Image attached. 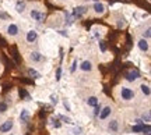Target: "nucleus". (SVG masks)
<instances>
[{
    "label": "nucleus",
    "mask_w": 151,
    "mask_h": 135,
    "mask_svg": "<svg viewBox=\"0 0 151 135\" xmlns=\"http://www.w3.org/2000/svg\"><path fill=\"white\" fill-rule=\"evenodd\" d=\"M134 96H136V94H134V91H133L131 88H129V86H122V88H120V98H122L125 102L133 100Z\"/></svg>",
    "instance_id": "f257e3e1"
},
{
    "label": "nucleus",
    "mask_w": 151,
    "mask_h": 135,
    "mask_svg": "<svg viewBox=\"0 0 151 135\" xmlns=\"http://www.w3.org/2000/svg\"><path fill=\"white\" fill-rule=\"evenodd\" d=\"M30 17H31L34 21H36V22H42V21L45 20V13L41 10L34 9V10L30 11Z\"/></svg>",
    "instance_id": "f03ea898"
},
{
    "label": "nucleus",
    "mask_w": 151,
    "mask_h": 135,
    "mask_svg": "<svg viewBox=\"0 0 151 135\" xmlns=\"http://www.w3.org/2000/svg\"><path fill=\"white\" fill-rule=\"evenodd\" d=\"M13 127H14V121L9 118V120H6L3 124L0 125V134H7V132H10L11 130H13Z\"/></svg>",
    "instance_id": "7ed1b4c3"
},
{
    "label": "nucleus",
    "mask_w": 151,
    "mask_h": 135,
    "mask_svg": "<svg viewBox=\"0 0 151 135\" xmlns=\"http://www.w3.org/2000/svg\"><path fill=\"white\" fill-rule=\"evenodd\" d=\"M6 32H7V35H9V36H17V35L20 33V28H18V25H17V24L10 22V24L7 25V28H6Z\"/></svg>",
    "instance_id": "20e7f679"
},
{
    "label": "nucleus",
    "mask_w": 151,
    "mask_h": 135,
    "mask_svg": "<svg viewBox=\"0 0 151 135\" xmlns=\"http://www.w3.org/2000/svg\"><path fill=\"white\" fill-rule=\"evenodd\" d=\"M86 13H87V7H84V6H77L74 10H73L71 15H73V18H74V20H76V18L78 20V18H81Z\"/></svg>",
    "instance_id": "39448f33"
},
{
    "label": "nucleus",
    "mask_w": 151,
    "mask_h": 135,
    "mask_svg": "<svg viewBox=\"0 0 151 135\" xmlns=\"http://www.w3.org/2000/svg\"><path fill=\"white\" fill-rule=\"evenodd\" d=\"M125 78H126V81H129V82H134V81H137V80L140 78V73H139L137 70H130L129 73H126Z\"/></svg>",
    "instance_id": "423d86ee"
},
{
    "label": "nucleus",
    "mask_w": 151,
    "mask_h": 135,
    "mask_svg": "<svg viewBox=\"0 0 151 135\" xmlns=\"http://www.w3.org/2000/svg\"><path fill=\"white\" fill-rule=\"evenodd\" d=\"M137 47L140 49V52L146 53L150 50V43H148V39H144V38H141L137 41Z\"/></svg>",
    "instance_id": "0eeeda50"
},
{
    "label": "nucleus",
    "mask_w": 151,
    "mask_h": 135,
    "mask_svg": "<svg viewBox=\"0 0 151 135\" xmlns=\"http://www.w3.org/2000/svg\"><path fill=\"white\" fill-rule=\"evenodd\" d=\"M105 4L104 3H101V1H95L94 3V6H92V10H94V13L97 14V15H102L104 13H105Z\"/></svg>",
    "instance_id": "6e6552de"
},
{
    "label": "nucleus",
    "mask_w": 151,
    "mask_h": 135,
    "mask_svg": "<svg viewBox=\"0 0 151 135\" xmlns=\"http://www.w3.org/2000/svg\"><path fill=\"white\" fill-rule=\"evenodd\" d=\"M111 113H112V107H111V106H105V107L101 109L98 117H99V120H107L109 116H111Z\"/></svg>",
    "instance_id": "1a4fd4ad"
},
{
    "label": "nucleus",
    "mask_w": 151,
    "mask_h": 135,
    "mask_svg": "<svg viewBox=\"0 0 151 135\" xmlns=\"http://www.w3.org/2000/svg\"><path fill=\"white\" fill-rule=\"evenodd\" d=\"M36 39H38V32L35 31V29H30V31L27 32L25 41L28 42V43H34V42H36Z\"/></svg>",
    "instance_id": "9d476101"
},
{
    "label": "nucleus",
    "mask_w": 151,
    "mask_h": 135,
    "mask_svg": "<svg viewBox=\"0 0 151 135\" xmlns=\"http://www.w3.org/2000/svg\"><path fill=\"white\" fill-rule=\"evenodd\" d=\"M30 117H31V113H30V110H27V109H22L21 113H20V123H22V124H27V123L30 121Z\"/></svg>",
    "instance_id": "9b49d317"
},
{
    "label": "nucleus",
    "mask_w": 151,
    "mask_h": 135,
    "mask_svg": "<svg viewBox=\"0 0 151 135\" xmlns=\"http://www.w3.org/2000/svg\"><path fill=\"white\" fill-rule=\"evenodd\" d=\"M80 70H81V71H84V73L91 71V70H92V63L90 61V60H84V61L80 64Z\"/></svg>",
    "instance_id": "f8f14e48"
},
{
    "label": "nucleus",
    "mask_w": 151,
    "mask_h": 135,
    "mask_svg": "<svg viewBox=\"0 0 151 135\" xmlns=\"http://www.w3.org/2000/svg\"><path fill=\"white\" fill-rule=\"evenodd\" d=\"M42 59H43V56L39 52H31L30 53V60H31V61L39 63V61H42Z\"/></svg>",
    "instance_id": "ddd939ff"
},
{
    "label": "nucleus",
    "mask_w": 151,
    "mask_h": 135,
    "mask_svg": "<svg viewBox=\"0 0 151 135\" xmlns=\"http://www.w3.org/2000/svg\"><path fill=\"white\" fill-rule=\"evenodd\" d=\"M25 1H22V0H18L17 3H16V11L18 13V14H22L24 11H25Z\"/></svg>",
    "instance_id": "4468645a"
},
{
    "label": "nucleus",
    "mask_w": 151,
    "mask_h": 135,
    "mask_svg": "<svg viewBox=\"0 0 151 135\" xmlns=\"http://www.w3.org/2000/svg\"><path fill=\"white\" fill-rule=\"evenodd\" d=\"M108 128L112 131V132H118V131H119V123H118V120H112V121H109Z\"/></svg>",
    "instance_id": "2eb2a0df"
},
{
    "label": "nucleus",
    "mask_w": 151,
    "mask_h": 135,
    "mask_svg": "<svg viewBox=\"0 0 151 135\" xmlns=\"http://www.w3.org/2000/svg\"><path fill=\"white\" fill-rule=\"evenodd\" d=\"M140 91H141V94L143 95H146L147 98L151 95V91H150V85L148 84H141L140 85Z\"/></svg>",
    "instance_id": "dca6fc26"
},
{
    "label": "nucleus",
    "mask_w": 151,
    "mask_h": 135,
    "mask_svg": "<svg viewBox=\"0 0 151 135\" xmlns=\"http://www.w3.org/2000/svg\"><path fill=\"white\" fill-rule=\"evenodd\" d=\"M87 104H88L90 107L97 106V104H98V98H97V96H90V98L87 99Z\"/></svg>",
    "instance_id": "f3484780"
},
{
    "label": "nucleus",
    "mask_w": 151,
    "mask_h": 135,
    "mask_svg": "<svg viewBox=\"0 0 151 135\" xmlns=\"http://www.w3.org/2000/svg\"><path fill=\"white\" fill-rule=\"evenodd\" d=\"M28 73H30V75L32 77L34 80H38V78H41V74L38 73L36 70H34V68H30V71H28Z\"/></svg>",
    "instance_id": "a211bd4d"
},
{
    "label": "nucleus",
    "mask_w": 151,
    "mask_h": 135,
    "mask_svg": "<svg viewBox=\"0 0 151 135\" xmlns=\"http://www.w3.org/2000/svg\"><path fill=\"white\" fill-rule=\"evenodd\" d=\"M65 22H66V25H71V24H73V20H74V18H73V17H70V14H69V13H67V11H66L65 13Z\"/></svg>",
    "instance_id": "6ab92c4d"
},
{
    "label": "nucleus",
    "mask_w": 151,
    "mask_h": 135,
    "mask_svg": "<svg viewBox=\"0 0 151 135\" xmlns=\"http://www.w3.org/2000/svg\"><path fill=\"white\" fill-rule=\"evenodd\" d=\"M98 46H99V49H101V52H102V53L107 52V42H105V41H99Z\"/></svg>",
    "instance_id": "aec40b11"
},
{
    "label": "nucleus",
    "mask_w": 151,
    "mask_h": 135,
    "mask_svg": "<svg viewBox=\"0 0 151 135\" xmlns=\"http://www.w3.org/2000/svg\"><path fill=\"white\" fill-rule=\"evenodd\" d=\"M141 128H143V124L134 125V127H131V131H133L134 134H140V132H141Z\"/></svg>",
    "instance_id": "412c9836"
},
{
    "label": "nucleus",
    "mask_w": 151,
    "mask_h": 135,
    "mask_svg": "<svg viewBox=\"0 0 151 135\" xmlns=\"http://www.w3.org/2000/svg\"><path fill=\"white\" fill-rule=\"evenodd\" d=\"M7 109H9V106L6 102H0V113H6Z\"/></svg>",
    "instance_id": "4be33fe9"
},
{
    "label": "nucleus",
    "mask_w": 151,
    "mask_h": 135,
    "mask_svg": "<svg viewBox=\"0 0 151 135\" xmlns=\"http://www.w3.org/2000/svg\"><path fill=\"white\" fill-rule=\"evenodd\" d=\"M77 65H78L77 60H73V63H71V67H70V73H71V74L76 73V70H77Z\"/></svg>",
    "instance_id": "5701e85b"
},
{
    "label": "nucleus",
    "mask_w": 151,
    "mask_h": 135,
    "mask_svg": "<svg viewBox=\"0 0 151 135\" xmlns=\"http://www.w3.org/2000/svg\"><path fill=\"white\" fill-rule=\"evenodd\" d=\"M150 36H151V31H150V28H147L146 31L143 32V38L144 39H150Z\"/></svg>",
    "instance_id": "b1692460"
},
{
    "label": "nucleus",
    "mask_w": 151,
    "mask_h": 135,
    "mask_svg": "<svg viewBox=\"0 0 151 135\" xmlns=\"http://www.w3.org/2000/svg\"><path fill=\"white\" fill-rule=\"evenodd\" d=\"M60 80H62V68L59 67L56 70V81H60Z\"/></svg>",
    "instance_id": "393cba45"
},
{
    "label": "nucleus",
    "mask_w": 151,
    "mask_h": 135,
    "mask_svg": "<svg viewBox=\"0 0 151 135\" xmlns=\"http://www.w3.org/2000/svg\"><path fill=\"white\" fill-rule=\"evenodd\" d=\"M101 109H102V106H101V104H97V106H94V116H98V114H99Z\"/></svg>",
    "instance_id": "a878e982"
},
{
    "label": "nucleus",
    "mask_w": 151,
    "mask_h": 135,
    "mask_svg": "<svg viewBox=\"0 0 151 135\" xmlns=\"http://www.w3.org/2000/svg\"><path fill=\"white\" fill-rule=\"evenodd\" d=\"M51 121H52V125H53L55 128H60V125H62V124H60L56 118H51Z\"/></svg>",
    "instance_id": "bb28decb"
},
{
    "label": "nucleus",
    "mask_w": 151,
    "mask_h": 135,
    "mask_svg": "<svg viewBox=\"0 0 151 135\" xmlns=\"http://www.w3.org/2000/svg\"><path fill=\"white\" fill-rule=\"evenodd\" d=\"M49 99H51V102H52L53 104H57V102H59V99H57V96H56V95H51V98H49Z\"/></svg>",
    "instance_id": "cd10ccee"
},
{
    "label": "nucleus",
    "mask_w": 151,
    "mask_h": 135,
    "mask_svg": "<svg viewBox=\"0 0 151 135\" xmlns=\"http://www.w3.org/2000/svg\"><path fill=\"white\" fill-rule=\"evenodd\" d=\"M125 25H126L125 20H123V18H119V20H118V28H123Z\"/></svg>",
    "instance_id": "c85d7f7f"
},
{
    "label": "nucleus",
    "mask_w": 151,
    "mask_h": 135,
    "mask_svg": "<svg viewBox=\"0 0 151 135\" xmlns=\"http://www.w3.org/2000/svg\"><path fill=\"white\" fill-rule=\"evenodd\" d=\"M143 120H146V123L148 124V123H150V113H146V114H143Z\"/></svg>",
    "instance_id": "c756f323"
},
{
    "label": "nucleus",
    "mask_w": 151,
    "mask_h": 135,
    "mask_svg": "<svg viewBox=\"0 0 151 135\" xmlns=\"http://www.w3.org/2000/svg\"><path fill=\"white\" fill-rule=\"evenodd\" d=\"M73 134H74V135H80V134H81V128H77V127L73 128Z\"/></svg>",
    "instance_id": "7c9ffc66"
},
{
    "label": "nucleus",
    "mask_w": 151,
    "mask_h": 135,
    "mask_svg": "<svg viewBox=\"0 0 151 135\" xmlns=\"http://www.w3.org/2000/svg\"><path fill=\"white\" fill-rule=\"evenodd\" d=\"M59 33H60L62 36H69V33H67V31H65V29H60V31H59Z\"/></svg>",
    "instance_id": "2f4dec72"
},
{
    "label": "nucleus",
    "mask_w": 151,
    "mask_h": 135,
    "mask_svg": "<svg viewBox=\"0 0 151 135\" xmlns=\"http://www.w3.org/2000/svg\"><path fill=\"white\" fill-rule=\"evenodd\" d=\"M60 118H62L63 121H66V123H71V120H70L69 117H63V116H60Z\"/></svg>",
    "instance_id": "473e14b6"
},
{
    "label": "nucleus",
    "mask_w": 151,
    "mask_h": 135,
    "mask_svg": "<svg viewBox=\"0 0 151 135\" xmlns=\"http://www.w3.org/2000/svg\"><path fill=\"white\" fill-rule=\"evenodd\" d=\"M65 107H66V110H67V112H70V106H69V103H67L66 100H65Z\"/></svg>",
    "instance_id": "72a5a7b5"
},
{
    "label": "nucleus",
    "mask_w": 151,
    "mask_h": 135,
    "mask_svg": "<svg viewBox=\"0 0 151 135\" xmlns=\"http://www.w3.org/2000/svg\"><path fill=\"white\" fill-rule=\"evenodd\" d=\"M91 1H94V3H95V1H99V0H91Z\"/></svg>",
    "instance_id": "f704fd0d"
}]
</instances>
